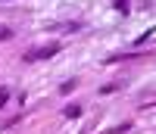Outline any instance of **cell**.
<instances>
[{
  "label": "cell",
  "mask_w": 156,
  "mask_h": 134,
  "mask_svg": "<svg viewBox=\"0 0 156 134\" xmlns=\"http://www.w3.org/2000/svg\"><path fill=\"white\" fill-rule=\"evenodd\" d=\"M56 50H59V47L53 44V47H44V50H37V53H28V56H25V59H28V62H34V59H47V56H53Z\"/></svg>",
  "instance_id": "1"
},
{
  "label": "cell",
  "mask_w": 156,
  "mask_h": 134,
  "mask_svg": "<svg viewBox=\"0 0 156 134\" xmlns=\"http://www.w3.org/2000/svg\"><path fill=\"white\" fill-rule=\"evenodd\" d=\"M78 112H81V106H66V115H69V118L78 115Z\"/></svg>",
  "instance_id": "2"
},
{
  "label": "cell",
  "mask_w": 156,
  "mask_h": 134,
  "mask_svg": "<svg viewBox=\"0 0 156 134\" xmlns=\"http://www.w3.org/2000/svg\"><path fill=\"white\" fill-rule=\"evenodd\" d=\"M6 100H9V90H6V87H3V90H0V106H3V103H6Z\"/></svg>",
  "instance_id": "3"
},
{
  "label": "cell",
  "mask_w": 156,
  "mask_h": 134,
  "mask_svg": "<svg viewBox=\"0 0 156 134\" xmlns=\"http://www.w3.org/2000/svg\"><path fill=\"white\" fill-rule=\"evenodd\" d=\"M0 37H9V28H0Z\"/></svg>",
  "instance_id": "4"
}]
</instances>
